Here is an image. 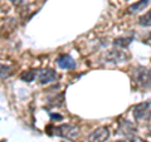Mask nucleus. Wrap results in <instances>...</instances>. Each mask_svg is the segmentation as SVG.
<instances>
[{
    "instance_id": "obj_1",
    "label": "nucleus",
    "mask_w": 151,
    "mask_h": 142,
    "mask_svg": "<svg viewBox=\"0 0 151 142\" xmlns=\"http://www.w3.org/2000/svg\"><path fill=\"white\" fill-rule=\"evenodd\" d=\"M132 79L136 86L140 88H150L151 87V69L146 67L135 68L132 73Z\"/></svg>"
},
{
    "instance_id": "obj_2",
    "label": "nucleus",
    "mask_w": 151,
    "mask_h": 142,
    "mask_svg": "<svg viewBox=\"0 0 151 142\" xmlns=\"http://www.w3.org/2000/svg\"><path fill=\"white\" fill-rule=\"evenodd\" d=\"M53 133L55 136L63 137V138H67V140H74L76 137L79 135V128L76 125L64 123V125L54 127V128H53Z\"/></svg>"
},
{
    "instance_id": "obj_3",
    "label": "nucleus",
    "mask_w": 151,
    "mask_h": 142,
    "mask_svg": "<svg viewBox=\"0 0 151 142\" xmlns=\"http://www.w3.org/2000/svg\"><path fill=\"white\" fill-rule=\"evenodd\" d=\"M134 117L137 121H146L151 117V101L141 102L134 107Z\"/></svg>"
},
{
    "instance_id": "obj_4",
    "label": "nucleus",
    "mask_w": 151,
    "mask_h": 142,
    "mask_svg": "<svg viewBox=\"0 0 151 142\" xmlns=\"http://www.w3.org/2000/svg\"><path fill=\"white\" fill-rule=\"evenodd\" d=\"M110 137V131L107 127H98L87 136L86 142H106Z\"/></svg>"
},
{
    "instance_id": "obj_5",
    "label": "nucleus",
    "mask_w": 151,
    "mask_h": 142,
    "mask_svg": "<svg viewBox=\"0 0 151 142\" xmlns=\"http://www.w3.org/2000/svg\"><path fill=\"white\" fill-rule=\"evenodd\" d=\"M57 78H58V74L55 73V70L50 69V68H45L38 73V80H39L40 84L52 83V82H54Z\"/></svg>"
},
{
    "instance_id": "obj_6",
    "label": "nucleus",
    "mask_w": 151,
    "mask_h": 142,
    "mask_svg": "<svg viewBox=\"0 0 151 142\" xmlns=\"http://www.w3.org/2000/svg\"><path fill=\"white\" fill-rule=\"evenodd\" d=\"M127 58L129 57L121 50H108L105 54V59L107 63H124Z\"/></svg>"
},
{
    "instance_id": "obj_7",
    "label": "nucleus",
    "mask_w": 151,
    "mask_h": 142,
    "mask_svg": "<svg viewBox=\"0 0 151 142\" xmlns=\"http://www.w3.org/2000/svg\"><path fill=\"white\" fill-rule=\"evenodd\" d=\"M57 64L62 69H72L76 67L74 59L69 54H62L57 58Z\"/></svg>"
},
{
    "instance_id": "obj_8",
    "label": "nucleus",
    "mask_w": 151,
    "mask_h": 142,
    "mask_svg": "<svg viewBox=\"0 0 151 142\" xmlns=\"http://www.w3.org/2000/svg\"><path fill=\"white\" fill-rule=\"evenodd\" d=\"M119 132L121 135H124L126 138H129V137L131 136H135L136 135V128H135V126L131 123V122L129 121H122L121 123H120V127H119Z\"/></svg>"
},
{
    "instance_id": "obj_9",
    "label": "nucleus",
    "mask_w": 151,
    "mask_h": 142,
    "mask_svg": "<svg viewBox=\"0 0 151 142\" xmlns=\"http://www.w3.org/2000/svg\"><path fill=\"white\" fill-rule=\"evenodd\" d=\"M134 40V37H120V38H116L115 40H113V44L115 47H120V48H127L131 42Z\"/></svg>"
},
{
    "instance_id": "obj_10",
    "label": "nucleus",
    "mask_w": 151,
    "mask_h": 142,
    "mask_svg": "<svg viewBox=\"0 0 151 142\" xmlns=\"http://www.w3.org/2000/svg\"><path fill=\"white\" fill-rule=\"evenodd\" d=\"M149 3H150V0H140V1H136L135 4L130 5L129 10L130 11H141L149 5Z\"/></svg>"
},
{
    "instance_id": "obj_11",
    "label": "nucleus",
    "mask_w": 151,
    "mask_h": 142,
    "mask_svg": "<svg viewBox=\"0 0 151 142\" xmlns=\"http://www.w3.org/2000/svg\"><path fill=\"white\" fill-rule=\"evenodd\" d=\"M139 24L141 27H151V10L139 18Z\"/></svg>"
},
{
    "instance_id": "obj_12",
    "label": "nucleus",
    "mask_w": 151,
    "mask_h": 142,
    "mask_svg": "<svg viewBox=\"0 0 151 142\" xmlns=\"http://www.w3.org/2000/svg\"><path fill=\"white\" fill-rule=\"evenodd\" d=\"M35 77H37V70H27V72H23L20 75V78L28 83L33 82L35 79Z\"/></svg>"
},
{
    "instance_id": "obj_13",
    "label": "nucleus",
    "mask_w": 151,
    "mask_h": 142,
    "mask_svg": "<svg viewBox=\"0 0 151 142\" xmlns=\"http://www.w3.org/2000/svg\"><path fill=\"white\" fill-rule=\"evenodd\" d=\"M9 70H10V67L1 64V80H4V79H5L8 75H9V73H10Z\"/></svg>"
},
{
    "instance_id": "obj_14",
    "label": "nucleus",
    "mask_w": 151,
    "mask_h": 142,
    "mask_svg": "<svg viewBox=\"0 0 151 142\" xmlns=\"http://www.w3.org/2000/svg\"><path fill=\"white\" fill-rule=\"evenodd\" d=\"M127 142H145L142 138H140L139 136H131V137H129V138H127Z\"/></svg>"
},
{
    "instance_id": "obj_15",
    "label": "nucleus",
    "mask_w": 151,
    "mask_h": 142,
    "mask_svg": "<svg viewBox=\"0 0 151 142\" xmlns=\"http://www.w3.org/2000/svg\"><path fill=\"white\" fill-rule=\"evenodd\" d=\"M50 118H52V120H63V117L62 116H60V115H57V113H55V115H54V113H50Z\"/></svg>"
},
{
    "instance_id": "obj_16",
    "label": "nucleus",
    "mask_w": 151,
    "mask_h": 142,
    "mask_svg": "<svg viewBox=\"0 0 151 142\" xmlns=\"http://www.w3.org/2000/svg\"><path fill=\"white\" fill-rule=\"evenodd\" d=\"M10 1H13V3H15V1H17V0H10Z\"/></svg>"
},
{
    "instance_id": "obj_17",
    "label": "nucleus",
    "mask_w": 151,
    "mask_h": 142,
    "mask_svg": "<svg viewBox=\"0 0 151 142\" xmlns=\"http://www.w3.org/2000/svg\"><path fill=\"white\" fill-rule=\"evenodd\" d=\"M116 142H126V141H116Z\"/></svg>"
},
{
    "instance_id": "obj_18",
    "label": "nucleus",
    "mask_w": 151,
    "mask_h": 142,
    "mask_svg": "<svg viewBox=\"0 0 151 142\" xmlns=\"http://www.w3.org/2000/svg\"><path fill=\"white\" fill-rule=\"evenodd\" d=\"M149 39H151V34H150V35H149Z\"/></svg>"
}]
</instances>
